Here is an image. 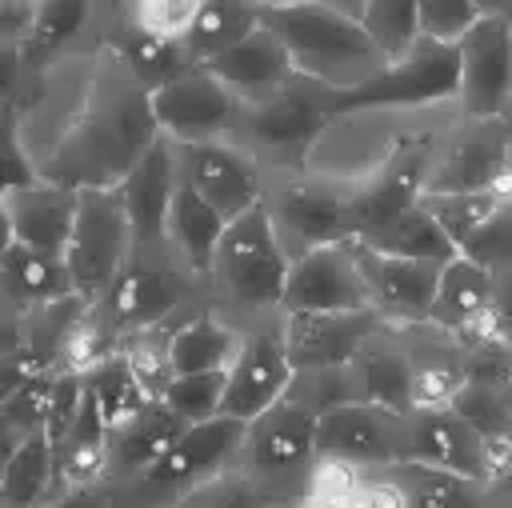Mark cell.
<instances>
[{"mask_svg": "<svg viewBox=\"0 0 512 508\" xmlns=\"http://www.w3.org/2000/svg\"><path fill=\"white\" fill-rule=\"evenodd\" d=\"M156 140L160 124L152 112V92L124 68L120 56L104 48L76 116L68 120L64 136L52 144L36 176L76 192L116 188Z\"/></svg>", "mask_w": 512, "mask_h": 508, "instance_id": "6da1fadb", "label": "cell"}, {"mask_svg": "<svg viewBox=\"0 0 512 508\" xmlns=\"http://www.w3.org/2000/svg\"><path fill=\"white\" fill-rule=\"evenodd\" d=\"M260 28H268L292 56L296 72H308L332 88H344V72L368 80L384 68L360 20L340 4H256Z\"/></svg>", "mask_w": 512, "mask_h": 508, "instance_id": "7a4b0ae2", "label": "cell"}, {"mask_svg": "<svg viewBox=\"0 0 512 508\" xmlns=\"http://www.w3.org/2000/svg\"><path fill=\"white\" fill-rule=\"evenodd\" d=\"M244 428L248 424L228 420V416H216V420H204V424H188L184 436L148 472H140L128 484H112V508L176 504L196 484L228 472V464L236 460V452L244 444Z\"/></svg>", "mask_w": 512, "mask_h": 508, "instance_id": "3957f363", "label": "cell"}, {"mask_svg": "<svg viewBox=\"0 0 512 508\" xmlns=\"http://www.w3.org/2000/svg\"><path fill=\"white\" fill-rule=\"evenodd\" d=\"M336 96H340V88H332L308 72H292V80L280 92H272L268 100H256L240 116V132L272 164L304 172L312 144L336 120Z\"/></svg>", "mask_w": 512, "mask_h": 508, "instance_id": "277c9868", "label": "cell"}, {"mask_svg": "<svg viewBox=\"0 0 512 508\" xmlns=\"http://www.w3.org/2000/svg\"><path fill=\"white\" fill-rule=\"evenodd\" d=\"M316 412L284 396L264 416L244 428V444L236 452V472L256 480L276 504L308 492L312 460H316Z\"/></svg>", "mask_w": 512, "mask_h": 508, "instance_id": "5b68a950", "label": "cell"}, {"mask_svg": "<svg viewBox=\"0 0 512 508\" xmlns=\"http://www.w3.org/2000/svg\"><path fill=\"white\" fill-rule=\"evenodd\" d=\"M188 296V284L180 272H172L156 252H132L112 288L100 296V324L88 332L92 344V364L120 352V340L132 332H144L172 316L180 300ZM88 364V368H92Z\"/></svg>", "mask_w": 512, "mask_h": 508, "instance_id": "8992f818", "label": "cell"}, {"mask_svg": "<svg viewBox=\"0 0 512 508\" xmlns=\"http://www.w3.org/2000/svg\"><path fill=\"white\" fill-rule=\"evenodd\" d=\"M460 92V52L456 44H436V40H416L408 56L384 64L368 80L340 88L336 96V116L348 112H372V108H420L436 104Z\"/></svg>", "mask_w": 512, "mask_h": 508, "instance_id": "52a82bcc", "label": "cell"}, {"mask_svg": "<svg viewBox=\"0 0 512 508\" xmlns=\"http://www.w3.org/2000/svg\"><path fill=\"white\" fill-rule=\"evenodd\" d=\"M212 276L240 304H256V308L280 304L284 280H288V256L276 240L272 208L264 200L256 208H248L244 216L228 220V228L216 244Z\"/></svg>", "mask_w": 512, "mask_h": 508, "instance_id": "ba28073f", "label": "cell"}, {"mask_svg": "<svg viewBox=\"0 0 512 508\" xmlns=\"http://www.w3.org/2000/svg\"><path fill=\"white\" fill-rule=\"evenodd\" d=\"M132 256V228L116 188H88L76 204V224L64 248V264L76 296L100 300Z\"/></svg>", "mask_w": 512, "mask_h": 508, "instance_id": "9c48e42d", "label": "cell"}, {"mask_svg": "<svg viewBox=\"0 0 512 508\" xmlns=\"http://www.w3.org/2000/svg\"><path fill=\"white\" fill-rule=\"evenodd\" d=\"M432 160L436 152L428 136H400L372 176L344 188V212H348L352 240H364L380 232L384 224H392L396 216H404L408 208H416L424 196Z\"/></svg>", "mask_w": 512, "mask_h": 508, "instance_id": "30bf717a", "label": "cell"}, {"mask_svg": "<svg viewBox=\"0 0 512 508\" xmlns=\"http://www.w3.org/2000/svg\"><path fill=\"white\" fill-rule=\"evenodd\" d=\"M496 452L500 448L488 444L452 408H408L396 416V464H424L484 484Z\"/></svg>", "mask_w": 512, "mask_h": 508, "instance_id": "8fae6325", "label": "cell"}, {"mask_svg": "<svg viewBox=\"0 0 512 508\" xmlns=\"http://www.w3.org/2000/svg\"><path fill=\"white\" fill-rule=\"evenodd\" d=\"M460 52V108L468 120H500L512 92V28L500 8H488L468 36L456 44Z\"/></svg>", "mask_w": 512, "mask_h": 508, "instance_id": "7c38bea8", "label": "cell"}, {"mask_svg": "<svg viewBox=\"0 0 512 508\" xmlns=\"http://www.w3.org/2000/svg\"><path fill=\"white\" fill-rule=\"evenodd\" d=\"M512 160V132L500 120H468L452 144L432 160L424 196L496 192Z\"/></svg>", "mask_w": 512, "mask_h": 508, "instance_id": "4fadbf2b", "label": "cell"}, {"mask_svg": "<svg viewBox=\"0 0 512 508\" xmlns=\"http://www.w3.org/2000/svg\"><path fill=\"white\" fill-rule=\"evenodd\" d=\"M280 308L288 316H296V312H372L364 280L352 260V248L328 244V248L300 252L288 264Z\"/></svg>", "mask_w": 512, "mask_h": 508, "instance_id": "5bb4252c", "label": "cell"}, {"mask_svg": "<svg viewBox=\"0 0 512 508\" xmlns=\"http://www.w3.org/2000/svg\"><path fill=\"white\" fill-rule=\"evenodd\" d=\"M348 248H352L356 272L364 280L368 308L376 316H392V320H408V324L428 320L444 264L384 256V252H376V248H368L360 240H348Z\"/></svg>", "mask_w": 512, "mask_h": 508, "instance_id": "9a60e30c", "label": "cell"}, {"mask_svg": "<svg viewBox=\"0 0 512 508\" xmlns=\"http://www.w3.org/2000/svg\"><path fill=\"white\" fill-rule=\"evenodd\" d=\"M288 384H292V364H288L284 340L276 332H252L240 340V352L228 364L220 416L252 424L256 416H264L272 404L284 400Z\"/></svg>", "mask_w": 512, "mask_h": 508, "instance_id": "2e32d148", "label": "cell"}, {"mask_svg": "<svg viewBox=\"0 0 512 508\" xmlns=\"http://www.w3.org/2000/svg\"><path fill=\"white\" fill-rule=\"evenodd\" d=\"M376 312H296L284 320V352L292 372L344 368L376 336Z\"/></svg>", "mask_w": 512, "mask_h": 508, "instance_id": "e0dca14e", "label": "cell"}, {"mask_svg": "<svg viewBox=\"0 0 512 508\" xmlns=\"http://www.w3.org/2000/svg\"><path fill=\"white\" fill-rule=\"evenodd\" d=\"M316 460L324 464H396V412L352 400L316 420Z\"/></svg>", "mask_w": 512, "mask_h": 508, "instance_id": "ac0fdd59", "label": "cell"}, {"mask_svg": "<svg viewBox=\"0 0 512 508\" xmlns=\"http://www.w3.org/2000/svg\"><path fill=\"white\" fill-rule=\"evenodd\" d=\"M152 112H156V124L168 128L176 140L208 144L220 128L232 124L236 104H232V92L208 68H192L180 80L152 92Z\"/></svg>", "mask_w": 512, "mask_h": 508, "instance_id": "d6986e66", "label": "cell"}, {"mask_svg": "<svg viewBox=\"0 0 512 508\" xmlns=\"http://www.w3.org/2000/svg\"><path fill=\"white\" fill-rule=\"evenodd\" d=\"M176 180L188 184L200 200H208L224 220L244 216L248 208L260 204V184L252 164L224 148V144H184V156L176 164Z\"/></svg>", "mask_w": 512, "mask_h": 508, "instance_id": "ffe728a7", "label": "cell"}, {"mask_svg": "<svg viewBox=\"0 0 512 508\" xmlns=\"http://www.w3.org/2000/svg\"><path fill=\"white\" fill-rule=\"evenodd\" d=\"M116 196L128 212L132 252H152L168 236V208L176 196V160L164 140L148 148V156L116 184Z\"/></svg>", "mask_w": 512, "mask_h": 508, "instance_id": "44dd1931", "label": "cell"}, {"mask_svg": "<svg viewBox=\"0 0 512 508\" xmlns=\"http://www.w3.org/2000/svg\"><path fill=\"white\" fill-rule=\"evenodd\" d=\"M76 204H80L76 188H60L48 180H32V184L8 192L4 208L12 220V240L24 248H36V252L64 256L72 224H76Z\"/></svg>", "mask_w": 512, "mask_h": 508, "instance_id": "7402d4cb", "label": "cell"}, {"mask_svg": "<svg viewBox=\"0 0 512 508\" xmlns=\"http://www.w3.org/2000/svg\"><path fill=\"white\" fill-rule=\"evenodd\" d=\"M204 68H208L228 92L248 96L252 104H256V100H268L272 92H280V88L292 80V72H296L288 48H284L268 28L248 32L240 44H232L228 52H220L216 60H208Z\"/></svg>", "mask_w": 512, "mask_h": 508, "instance_id": "603a6c76", "label": "cell"}, {"mask_svg": "<svg viewBox=\"0 0 512 508\" xmlns=\"http://www.w3.org/2000/svg\"><path fill=\"white\" fill-rule=\"evenodd\" d=\"M184 428L188 424L176 412H168L164 400H148L124 424L108 428V484L136 480L140 472H148L184 436Z\"/></svg>", "mask_w": 512, "mask_h": 508, "instance_id": "cb8c5ba5", "label": "cell"}, {"mask_svg": "<svg viewBox=\"0 0 512 508\" xmlns=\"http://www.w3.org/2000/svg\"><path fill=\"white\" fill-rule=\"evenodd\" d=\"M272 224H284L304 252L328 248V244H348V212H344V188L336 184H292L280 192L272 208Z\"/></svg>", "mask_w": 512, "mask_h": 508, "instance_id": "d4e9b609", "label": "cell"}, {"mask_svg": "<svg viewBox=\"0 0 512 508\" xmlns=\"http://www.w3.org/2000/svg\"><path fill=\"white\" fill-rule=\"evenodd\" d=\"M488 300H492V272H484L480 264L456 256L440 268V284H436V300L428 312V324L448 332V336H468L484 328L488 316Z\"/></svg>", "mask_w": 512, "mask_h": 508, "instance_id": "484cf974", "label": "cell"}, {"mask_svg": "<svg viewBox=\"0 0 512 508\" xmlns=\"http://www.w3.org/2000/svg\"><path fill=\"white\" fill-rule=\"evenodd\" d=\"M104 48L112 56L124 60V68L148 88V92H160L164 84L180 80L184 72H192L196 64L188 60V52L180 48V40H164V36H152L144 28H136L124 8H120V20L108 24V36H104Z\"/></svg>", "mask_w": 512, "mask_h": 508, "instance_id": "4316f807", "label": "cell"}, {"mask_svg": "<svg viewBox=\"0 0 512 508\" xmlns=\"http://www.w3.org/2000/svg\"><path fill=\"white\" fill-rule=\"evenodd\" d=\"M0 284H4V296H8L12 312H32V308L76 296L64 256L36 252V248H24V244H12L0 256Z\"/></svg>", "mask_w": 512, "mask_h": 508, "instance_id": "83f0119b", "label": "cell"}, {"mask_svg": "<svg viewBox=\"0 0 512 508\" xmlns=\"http://www.w3.org/2000/svg\"><path fill=\"white\" fill-rule=\"evenodd\" d=\"M348 368L356 380V400L376 404V408L396 412V416L412 408V360H408V352L368 340Z\"/></svg>", "mask_w": 512, "mask_h": 508, "instance_id": "f1b7e54d", "label": "cell"}, {"mask_svg": "<svg viewBox=\"0 0 512 508\" xmlns=\"http://www.w3.org/2000/svg\"><path fill=\"white\" fill-rule=\"evenodd\" d=\"M260 28L256 4H236V0H196V16L180 40V48L188 52V60L196 68H204L208 60H216L220 52H228L232 44H240L248 32Z\"/></svg>", "mask_w": 512, "mask_h": 508, "instance_id": "f546056e", "label": "cell"}, {"mask_svg": "<svg viewBox=\"0 0 512 508\" xmlns=\"http://www.w3.org/2000/svg\"><path fill=\"white\" fill-rule=\"evenodd\" d=\"M224 228H228V220L208 200H200L188 184L176 180V196L168 208V236L176 240V248L184 252V260L196 276H212V260H216V244H220Z\"/></svg>", "mask_w": 512, "mask_h": 508, "instance_id": "4dcf8cb0", "label": "cell"}, {"mask_svg": "<svg viewBox=\"0 0 512 508\" xmlns=\"http://www.w3.org/2000/svg\"><path fill=\"white\" fill-rule=\"evenodd\" d=\"M240 352V336L212 320L208 312L184 320L168 336V368L172 376H196V372H228V364Z\"/></svg>", "mask_w": 512, "mask_h": 508, "instance_id": "1f68e13d", "label": "cell"}, {"mask_svg": "<svg viewBox=\"0 0 512 508\" xmlns=\"http://www.w3.org/2000/svg\"><path fill=\"white\" fill-rule=\"evenodd\" d=\"M88 4L80 0H52V4H36V20H32V32L28 40L20 44V64H24V76L40 80L44 68L80 36L84 20H88Z\"/></svg>", "mask_w": 512, "mask_h": 508, "instance_id": "d6a6232c", "label": "cell"}, {"mask_svg": "<svg viewBox=\"0 0 512 508\" xmlns=\"http://www.w3.org/2000/svg\"><path fill=\"white\" fill-rule=\"evenodd\" d=\"M360 244L384 252V256H404V260H428V264H448L456 260V244L444 236V228L416 204L404 216H396L392 224H384L380 232L364 236Z\"/></svg>", "mask_w": 512, "mask_h": 508, "instance_id": "836d02e7", "label": "cell"}, {"mask_svg": "<svg viewBox=\"0 0 512 508\" xmlns=\"http://www.w3.org/2000/svg\"><path fill=\"white\" fill-rule=\"evenodd\" d=\"M392 468H396L392 480L400 484L408 508H492L480 480L424 464H392Z\"/></svg>", "mask_w": 512, "mask_h": 508, "instance_id": "e575fe53", "label": "cell"}, {"mask_svg": "<svg viewBox=\"0 0 512 508\" xmlns=\"http://www.w3.org/2000/svg\"><path fill=\"white\" fill-rule=\"evenodd\" d=\"M52 484H56V456H52L48 436L36 432V436H28L20 444V452L4 468V476H0V504L4 508H36Z\"/></svg>", "mask_w": 512, "mask_h": 508, "instance_id": "d590c367", "label": "cell"}, {"mask_svg": "<svg viewBox=\"0 0 512 508\" xmlns=\"http://www.w3.org/2000/svg\"><path fill=\"white\" fill-rule=\"evenodd\" d=\"M80 376H84V388L96 396V404H100L108 428L124 424L132 412H140V408L152 400V396L144 392V384L136 380V372H132V364H128L124 352H112V356L96 360V364L84 368Z\"/></svg>", "mask_w": 512, "mask_h": 508, "instance_id": "8d00e7d4", "label": "cell"}, {"mask_svg": "<svg viewBox=\"0 0 512 508\" xmlns=\"http://www.w3.org/2000/svg\"><path fill=\"white\" fill-rule=\"evenodd\" d=\"M348 12L360 20V28L368 32V40L384 56V64L408 56L412 44L420 40L416 0H372V4H356Z\"/></svg>", "mask_w": 512, "mask_h": 508, "instance_id": "74e56055", "label": "cell"}, {"mask_svg": "<svg viewBox=\"0 0 512 508\" xmlns=\"http://www.w3.org/2000/svg\"><path fill=\"white\" fill-rule=\"evenodd\" d=\"M500 192H456V196H420V208L444 228V236L456 244V252H460V244L500 208Z\"/></svg>", "mask_w": 512, "mask_h": 508, "instance_id": "f35d334b", "label": "cell"}, {"mask_svg": "<svg viewBox=\"0 0 512 508\" xmlns=\"http://www.w3.org/2000/svg\"><path fill=\"white\" fill-rule=\"evenodd\" d=\"M228 372H196V376H172L164 388V408L176 412L184 424H204L220 416Z\"/></svg>", "mask_w": 512, "mask_h": 508, "instance_id": "ab89813d", "label": "cell"}, {"mask_svg": "<svg viewBox=\"0 0 512 508\" xmlns=\"http://www.w3.org/2000/svg\"><path fill=\"white\" fill-rule=\"evenodd\" d=\"M176 508H276V496H268L256 480L232 468L196 484L188 496L176 500Z\"/></svg>", "mask_w": 512, "mask_h": 508, "instance_id": "60d3db41", "label": "cell"}, {"mask_svg": "<svg viewBox=\"0 0 512 508\" xmlns=\"http://www.w3.org/2000/svg\"><path fill=\"white\" fill-rule=\"evenodd\" d=\"M460 256L480 264L484 272L512 268V200H500V208L460 244Z\"/></svg>", "mask_w": 512, "mask_h": 508, "instance_id": "b9f144b4", "label": "cell"}, {"mask_svg": "<svg viewBox=\"0 0 512 508\" xmlns=\"http://www.w3.org/2000/svg\"><path fill=\"white\" fill-rule=\"evenodd\" d=\"M448 408H452L464 424H472L488 444L500 448V440H504V388L468 384V380H464V388L452 396Z\"/></svg>", "mask_w": 512, "mask_h": 508, "instance_id": "7bdbcfd3", "label": "cell"}, {"mask_svg": "<svg viewBox=\"0 0 512 508\" xmlns=\"http://www.w3.org/2000/svg\"><path fill=\"white\" fill-rule=\"evenodd\" d=\"M488 8L468 4V0H420L416 4V20H420V36L436 40V44H460L468 36V28L484 16Z\"/></svg>", "mask_w": 512, "mask_h": 508, "instance_id": "ee69618b", "label": "cell"}, {"mask_svg": "<svg viewBox=\"0 0 512 508\" xmlns=\"http://www.w3.org/2000/svg\"><path fill=\"white\" fill-rule=\"evenodd\" d=\"M32 180H40V176L20 144V104H4L0 108V196L24 188Z\"/></svg>", "mask_w": 512, "mask_h": 508, "instance_id": "f6af8a7d", "label": "cell"}, {"mask_svg": "<svg viewBox=\"0 0 512 508\" xmlns=\"http://www.w3.org/2000/svg\"><path fill=\"white\" fill-rule=\"evenodd\" d=\"M124 16L164 40H184L192 16H196V0H144V4H128Z\"/></svg>", "mask_w": 512, "mask_h": 508, "instance_id": "bcb514c9", "label": "cell"}, {"mask_svg": "<svg viewBox=\"0 0 512 508\" xmlns=\"http://www.w3.org/2000/svg\"><path fill=\"white\" fill-rule=\"evenodd\" d=\"M484 332H492L496 340H504L512 348V268L492 272V300H488Z\"/></svg>", "mask_w": 512, "mask_h": 508, "instance_id": "7dc6e473", "label": "cell"}, {"mask_svg": "<svg viewBox=\"0 0 512 508\" xmlns=\"http://www.w3.org/2000/svg\"><path fill=\"white\" fill-rule=\"evenodd\" d=\"M32 20H36V4L28 0H0V44H12L20 48L32 32Z\"/></svg>", "mask_w": 512, "mask_h": 508, "instance_id": "c3c4849f", "label": "cell"}, {"mask_svg": "<svg viewBox=\"0 0 512 508\" xmlns=\"http://www.w3.org/2000/svg\"><path fill=\"white\" fill-rule=\"evenodd\" d=\"M484 492H488V504L492 508H512V452L500 448L496 452V464L484 480Z\"/></svg>", "mask_w": 512, "mask_h": 508, "instance_id": "681fc988", "label": "cell"}, {"mask_svg": "<svg viewBox=\"0 0 512 508\" xmlns=\"http://www.w3.org/2000/svg\"><path fill=\"white\" fill-rule=\"evenodd\" d=\"M36 508H112V484H96V488H76V492H60Z\"/></svg>", "mask_w": 512, "mask_h": 508, "instance_id": "f907efd6", "label": "cell"}, {"mask_svg": "<svg viewBox=\"0 0 512 508\" xmlns=\"http://www.w3.org/2000/svg\"><path fill=\"white\" fill-rule=\"evenodd\" d=\"M352 504H356V508H408V504H404V492H400L396 480H380V484L356 488Z\"/></svg>", "mask_w": 512, "mask_h": 508, "instance_id": "816d5d0a", "label": "cell"}, {"mask_svg": "<svg viewBox=\"0 0 512 508\" xmlns=\"http://www.w3.org/2000/svg\"><path fill=\"white\" fill-rule=\"evenodd\" d=\"M20 76H24L20 48L0 44V108H4V104H16V84H20Z\"/></svg>", "mask_w": 512, "mask_h": 508, "instance_id": "f5cc1de1", "label": "cell"}, {"mask_svg": "<svg viewBox=\"0 0 512 508\" xmlns=\"http://www.w3.org/2000/svg\"><path fill=\"white\" fill-rule=\"evenodd\" d=\"M500 448L512 452V380L504 384V440H500Z\"/></svg>", "mask_w": 512, "mask_h": 508, "instance_id": "db71d44e", "label": "cell"}, {"mask_svg": "<svg viewBox=\"0 0 512 508\" xmlns=\"http://www.w3.org/2000/svg\"><path fill=\"white\" fill-rule=\"evenodd\" d=\"M16 240H12V220H8V208H4V196H0V256L12 248Z\"/></svg>", "mask_w": 512, "mask_h": 508, "instance_id": "11a10c76", "label": "cell"}, {"mask_svg": "<svg viewBox=\"0 0 512 508\" xmlns=\"http://www.w3.org/2000/svg\"><path fill=\"white\" fill-rule=\"evenodd\" d=\"M344 504H348V500H344ZM344 504H336V500H324V496H316V492H308V496H304V500H300L296 508H344Z\"/></svg>", "mask_w": 512, "mask_h": 508, "instance_id": "9f6ffc18", "label": "cell"}, {"mask_svg": "<svg viewBox=\"0 0 512 508\" xmlns=\"http://www.w3.org/2000/svg\"><path fill=\"white\" fill-rule=\"evenodd\" d=\"M504 200H512V160H508V172H504V180H500V188H496Z\"/></svg>", "mask_w": 512, "mask_h": 508, "instance_id": "6f0895ef", "label": "cell"}, {"mask_svg": "<svg viewBox=\"0 0 512 508\" xmlns=\"http://www.w3.org/2000/svg\"><path fill=\"white\" fill-rule=\"evenodd\" d=\"M0 320H12V304H8V296H4V284H0Z\"/></svg>", "mask_w": 512, "mask_h": 508, "instance_id": "680465c9", "label": "cell"}, {"mask_svg": "<svg viewBox=\"0 0 512 508\" xmlns=\"http://www.w3.org/2000/svg\"><path fill=\"white\" fill-rule=\"evenodd\" d=\"M500 124L512 132V92H508V104H504V112H500Z\"/></svg>", "mask_w": 512, "mask_h": 508, "instance_id": "91938a15", "label": "cell"}, {"mask_svg": "<svg viewBox=\"0 0 512 508\" xmlns=\"http://www.w3.org/2000/svg\"><path fill=\"white\" fill-rule=\"evenodd\" d=\"M500 16H504V20H508V28H512V8H508V4H500Z\"/></svg>", "mask_w": 512, "mask_h": 508, "instance_id": "94428289", "label": "cell"}, {"mask_svg": "<svg viewBox=\"0 0 512 508\" xmlns=\"http://www.w3.org/2000/svg\"><path fill=\"white\" fill-rule=\"evenodd\" d=\"M0 508H4V504H0Z\"/></svg>", "mask_w": 512, "mask_h": 508, "instance_id": "6125c7cd", "label": "cell"}]
</instances>
